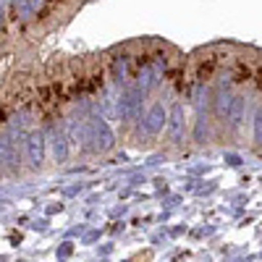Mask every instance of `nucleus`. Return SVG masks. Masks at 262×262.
Returning a JSON list of instances; mask_svg holds the SVG:
<instances>
[{
	"label": "nucleus",
	"instance_id": "1",
	"mask_svg": "<svg viewBox=\"0 0 262 262\" xmlns=\"http://www.w3.org/2000/svg\"><path fill=\"white\" fill-rule=\"evenodd\" d=\"M113 147H116V134H113L111 123H107L102 116L84 118V144H81V149L111 152Z\"/></svg>",
	"mask_w": 262,
	"mask_h": 262
},
{
	"label": "nucleus",
	"instance_id": "2",
	"mask_svg": "<svg viewBox=\"0 0 262 262\" xmlns=\"http://www.w3.org/2000/svg\"><path fill=\"white\" fill-rule=\"evenodd\" d=\"M24 158H27V165L32 170H39L45 165V158H48V139H45V131H29L24 137Z\"/></svg>",
	"mask_w": 262,
	"mask_h": 262
},
{
	"label": "nucleus",
	"instance_id": "3",
	"mask_svg": "<svg viewBox=\"0 0 262 262\" xmlns=\"http://www.w3.org/2000/svg\"><path fill=\"white\" fill-rule=\"evenodd\" d=\"M142 102H144V92L139 90V86H128V90L118 97L116 102V113L121 116V121H134L142 111Z\"/></svg>",
	"mask_w": 262,
	"mask_h": 262
},
{
	"label": "nucleus",
	"instance_id": "4",
	"mask_svg": "<svg viewBox=\"0 0 262 262\" xmlns=\"http://www.w3.org/2000/svg\"><path fill=\"white\" fill-rule=\"evenodd\" d=\"M45 139H48V147H50V152H53V160H55L58 165L69 160L71 144H69V139H66L63 126H50V128L45 131Z\"/></svg>",
	"mask_w": 262,
	"mask_h": 262
},
{
	"label": "nucleus",
	"instance_id": "5",
	"mask_svg": "<svg viewBox=\"0 0 262 262\" xmlns=\"http://www.w3.org/2000/svg\"><path fill=\"white\" fill-rule=\"evenodd\" d=\"M18 139L8 128L6 134H0V168L6 170H18Z\"/></svg>",
	"mask_w": 262,
	"mask_h": 262
},
{
	"label": "nucleus",
	"instance_id": "6",
	"mask_svg": "<svg viewBox=\"0 0 262 262\" xmlns=\"http://www.w3.org/2000/svg\"><path fill=\"white\" fill-rule=\"evenodd\" d=\"M165 121H168V111L160 105V102H155L147 111V116H144V121H142V131H144V137H158L160 131H163V126H165Z\"/></svg>",
	"mask_w": 262,
	"mask_h": 262
},
{
	"label": "nucleus",
	"instance_id": "7",
	"mask_svg": "<svg viewBox=\"0 0 262 262\" xmlns=\"http://www.w3.org/2000/svg\"><path fill=\"white\" fill-rule=\"evenodd\" d=\"M165 126H168V134H170L173 142H181V139H184V131H186V113H184L181 105H173V107H170Z\"/></svg>",
	"mask_w": 262,
	"mask_h": 262
},
{
	"label": "nucleus",
	"instance_id": "8",
	"mask_svg": "<svg viewBox=\"0 0 262 262\" xmlns=\"http://www.w3.org/2000/svg\"><path fill=\"white\" fill-rule=\"evenodd\" d=\"M244 105H247L244 97H231L228 111H226V118H228L231 126H238V123H242V118H244Z\"/></svg>",
	"mask_w": 262,
	"mask_h": 262
},
{
	"label": "nucleus",
	"instance_id": "9",
	"mask_svg": "<svg viewBox=\"0 0 262 262\" xmlns=\"http://www.w3.org/2000/svg\"><path fill=\"white\" fill-rule=\"evenodd\" d=\"M39 3L42 0H18V16L21 18H32L39 11Z\"/></svg>",
	"mask_w": 262,
	"mask_h": 262
},
{
	"label": "nucleus",
	"instance_id": "10",
	"mask_svg": "<svg viewBox=\"0 0 262 262\" xmlns=\"http://www.w3.org/2000/svg\"><path fill=\"white\" fill-rule=\"evenodd\" d=\"M254 142L262 144V107H259L257 116H254Z\"/></svg>",
	"mask_w": 262,
	"mask_h": 262
}]
</instances>
